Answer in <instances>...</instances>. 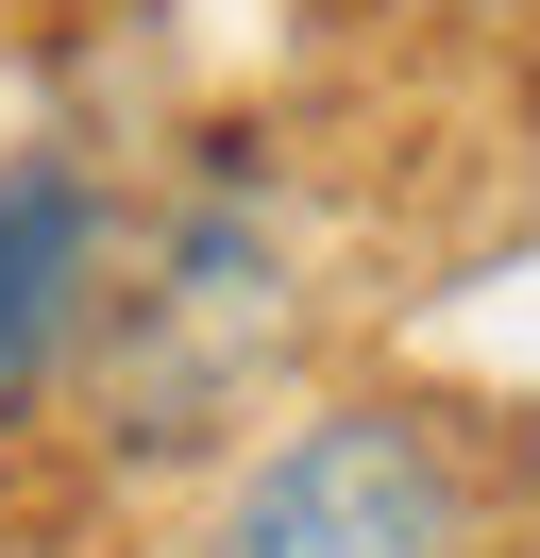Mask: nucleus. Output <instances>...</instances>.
<instances>
[{
  "label": "nucleus",
  "instance_id": "1",
  "mask_svg": "<svg viewBox=\"0 0 540 558\" xmlns=\"http://www.w3.org/2000/svg\"><path fill=\"white\" fill-rule=\"evenodd\" d=\"M304 339V288H287V204L254 170H202L152 238L101 271L85 322V373H101V440L119 457H202L236 440L254 373Z\"/></svg>",
  "mask_w": 540,
  "mask_h": 558
},
{
  "label": "nucleus",
  "instance_id": "2",
  "mask_svg": "<svg viewBox=\"0 0 540 558\" xmlns=\"http://www.w3.org/2000/svg\"><path fill=\"white\" fill-rule=\"evenodd\" d=\"M186 558H490V457L422 389H321L220 474Z\"/></svg>",
  "mask_w": 540,
  "mask_h": 558
},
{
  "label": "nucleus",
  "instance_id": "3",
  "mask_svg": "<svg viewBox=\"0 0 540 558\" xmlns=\"http://www.w3.org/2000/svg\"><path fill=\"white\" fill-rule=\"evenodd\" d=\"M101 271H119V186L85 153H0V423L85 355Z\"/></svg>",
  "mask_w": 540,
  "mask_h": 558
}]
</instances>
